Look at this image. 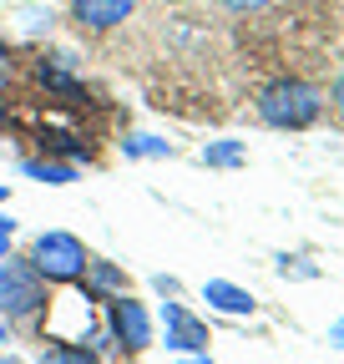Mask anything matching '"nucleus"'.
<instances>
[{
  "instance_id": "obj_1",
  "label": "nucleus",
  "mask_w": 344,
  "mask_h": 364,
  "mask_svg": "<svg viewBox=\"0 0 344 364\" xmlns=\"http://www.w3.org/2000/svg\"><path fill=\"white\" fill-rule=\"evenodd\" d=\"M319 112H324V91L309 86V81H299V76H284V81L258 91V122H264V127L304 132V127L319 122Z\"/></svg>"
},
{
  "instance_id": "obj_2",
  "label": "nucleus",
  "mask_w": 344,
  "mask_h": 364,
  "mask_svg": "<svg viewBox=\"0 0 344 364\" xmlns=\"http://www.w3.org/2000/svg\"><path fill=\"white\" fill-rule=\"evenodd\" d=\"M51 304L46 294V279L36 273L31 258H0V309H6V318H36L41 309Z\"/></svg>"
},
{
  "instance_id": "obj_3",
  "label": "nucleus",
  "mask_w": 344,
  "mask_h": 364,
  "mask_svg": "<svg viewBox=\"0 0 344 364\" xmlns=\"http://www.w3.org/2000/svg\"><path fill=\"white\" fill-rule=\"evenodd\" d=\"M31 263L46 284H76L81 268H86V248L76 233H61V228H51V233H41L31 243Z\"/></svg>"
},
{
  "instance_id": "obj_4",
  "label": "nucleus",
  "mask_w": 344,
  "mask_h": 364,
  "mask_svg": "<svg viewBox=\"0 0 344 364\" xmlns=\"http://www.w3.org/2000/svg\"><path fill=\"white\" fill-rule=\"evenodd\" d=\"M107 334H112L122 349L142 354V349L152 344V314H147L137 299L117 294V299H107Z\"/></svg>"
},
{
  "instance_id": "obj_5",
  "label": "nucleus",
  "mask_w": 344,
  "mask_h": 364,
  "mask_svg": "<svg viewBox=\"0 0 344 364\" xmlns=\"http://www.w3.org/2000/svg\"><path fill=\"white\" fill-rule=\"evenodd\" d=\"M157 318H162V339H167V349H178V354H208V324H203L193 309H183V304H162Z\"/></svg>"
},
{
  "instance_id": "obj_6",
  "label": "nucleus",
  "mask_w": 344,
  "mask_h": 364,
  "mask_svg": "<svg viewBox=\"0 0 344 364\" xmlns=\"http://www.w3.org/2000/svg\"><path fill=\"white\" fill-rule=\"evenodd\" d=\"M132 11H137V0H71V21L81 31H92V36L117 31Z\"/></svg>"
},
{
  "instance_id": "obj_7",
  "label": "nucleus",
  "mask_w": 344,
  "mask_h": 364,
  "mask_svg": "<svg viewBox=\"0 0 344 364\" xmlns=\"http://www.w3.org/2000/svg\"><path fill=\"white\" fill-rule=\"evenodd\" d=\"M76 284L92 294V299H117V294H127V273L117 263H107V258H86V268H81Z\"/></svg>"
},
{
  "instance_id": "obj_8",
  "label": "nucleus",
  "mask_w": 344,
  "mask_h": 364,
  "mask_svg": "<svg viewBox=\"0 0 344 364\" xmlns=\"http://www.w3.org/2000/svg\"><path fill=\"white\" fill-rule=\"evenodd\" d=\"M203 299L218 309V314H253V309H258V299H253L248 289L228 284V279H208V284H203Z\"/></svg>"
},
{
  "instance_id": "obj_9",
  "label": "nucleus",
  "mask_w": 344,
  "mask_h": 364,
  "mask_svg": "<svg viewBox=\"0 0 344 364\" xmlns=\"http://www.w3.org/2000/svg\"><path fill=\"white\" fill-rule=\"evenodd\" d=\"M41 152L46 157H71V162H92V142L86 136H76V132H61V127H41Z\"/></svg>"
},
{
  "instance_id": "obj_10",
  "label": "nucleus",
  "mask_w": 344,
  "mask_h": 364,
  "mask_svg": "<svg viewBox=\"0 0 344 364\" xmlns=\"http://www.w3.org/2000/svg\"><path fill=\"white\" fill-rule=\"evenodd\" d=\"M198 162H203V167H213V172H233V167H243V162H248V147H243V142H233V136H223V142H208V147L198 152Z\"/></svg>"
},
{
  "instance_id": "obj_11",
  "label": "nucleus",
  "mask_w": 344,
  "mask_h": 364,
  "mask_svg": "<svg viewBox=\"0 0 344 364\" xmlns=\"http://www.w3.org/2000/svg\"><path fill=\"white\" fill-rule=\"evenodd\" d=\"M21 172H26V177H36V182H46V188H66V182L76 177V162H56V157H26V162H21Z\"/></svg>"
},
{
  "instance_id": "obj_12",
  "label": "nucleus",
  "mask_w": 344,
  "mask_h": 364,
  "mask_svg": "<svg viewBox=\"0 0 344 364\" xmlns=\"http://www.w3.org/2000/svg\"><path fill=\"white\" fill-rule=\"evenodd\" d=\"M122 152L132 162H162V157H172V142H162V136H152V132H127Z\"/></svg>"
},
{
  "instance_id": "obj_13",
  "label": "nucleus",
  "mask_w": 344,
  "mask_h": 364,
  "mask_svg": "<svg viewBox=\"0 0 344 364\" xmlns=\"http://www.w3.org/2000/svg\"><path fill=\"white\" fill-rule=\"evenodd\" d=\"M36 81L46 86V91H56V97H81V81L61 66V56L56 61H36Z\"/></svg>"
},
{
  "instance_id": "obj_14",
  "label": "nucleus",
  "mask_w": 344,
  "mask_h": 364,
  "mask_svg": "<svg viewBox=\"0 0 344 364\" xmlns=\"http://www.w3.org/2000/svg\"><path fill=\"white\" fill-rule=\"evenodd\" d=\"M36 364H102L86 344H51V349H41Z\"/></svg>"
},
{
  "instance_id": "obj_15",
  "label": "nucleus",
  "mask_w": 344,
  "mask_h": 364,
  "mask_svg": "<svg viewBox=\"0 0 344 364\" xmlns=\"http://www.w3.org/2000/svg\"><path fill=\"white\" fill-rule=\"evenodd\" d=\"M279 273H284V279H319V268L309 263V258H279Z\"/></svg>"
},
{
  "instance_id": "obj_16",
  "label": "nucleus",
  "mask_w": 344,
  "mask_h": 364,
  "mask_svg": "<svg viewBox=\"0 0 344 364\" xmlns=\"http://www.w3.org/2000/svg\"><path fill=\"white\" fill-rule=\"evenodd\" d=\"M223 11H233V16H253V11H269L274 0H218Z\"/></svg>"
},
{
  "instance_id": "obj_17",
  "label": "nucleus",
  "mask_w": 344,
  "mask_h": 364,
  "mask_svg": "<svg viewBox=\"0 0 344 364\" xmlns=\"http://www.w3.org/2000/svg\"><path fill=\"white\" fill-rule=\"evenodd\" d=\"M16 228H21V223H16V218H11V213H0V238H6V243H11V238H16Z\"/></svg>"
},
{
  "instance_id": "obj_18",
  "label": "nucleus",
  "mask_w": 344,
  "mask_h": 364,
  "mask_svg": "<svg viewBox=\"0 0 344 364\" xmlns=\"http://www.w3.org/2000/svg\"><path fill=\"white\" fill-rule=\"evenodd\" d=\"M152 284H157V294H167V299H172V294H178V279H167V273H157V279H152Z\"/></svg>"
},
{
  "instance_id": "obj_19",
  "label": "nucleus",
  "mask_w": 344,
  "mask_h": 364,
  "mask_svg": "<svg viewBox=\"0 0 344 364\" xmlns=\"http://www.w3.org/2000/svg\"><path fill=\"white\" fill-rule=\"evenodd\" d=\"M329 344L344 349V318H334V324H329Z\"/></svg>"
},
{
  "instance_id": "obj_20",
  "label": "nucleus",
  "mask_w": 344,
  "mask_h": 364,
  "mask_svg": "<svg viewBox=\"0 0 344 364\" xmlns=\"http://www.w3.org/2000/svg\"><path fill=\"white\" fill-rule=\"evenodd\" d=\"M329 97H334V107H339V112H344V76H339V81H334V91H329Z\"/></svg>"
},
{
  "instance_id": "obj_21",
  "label": "nucleus",
  "mask_w": 344,
  "mask_h": 364,
  "mask_svg": "<svg viewBox=\"0 0 344 364\" xmlns=\"http://www.w3.org/2000/svg\"><path fill=\"white\" fill-rule=\"evenodd\" d=\"M0 344H11V318H6V309H0Z\"/></svg>"
},
{
  "instance_id": "obj_22",
  "label": "nucleus",
  "mask_w": 344,
  "mask_h": 364,
  "mask_svg": "<svg viewBox=\"0 0 344 364\" xmlns=\"http://www.w3.org/2000/svg\"><path fill=\"white\" fill-rule=\"evenodd\" d=\"M178 364H213V359H208V354H183Z\"/></svg>"
},
{
  "instance_id": "obj_23",
  "label": "nucleus",
  "mask_w": 344,
  "mask_h": 364,
  "mask_svg": "<svg viewBox=\"0 0 344 364\" xmlns=\"http://www.w3.org/2000/svg\"><path fill=\"white\" fill-rule=\"evenodd\" d=\"M6 81H11V66H0V86H6Z\"/></svg>"
},
{
  "instance_id": "obj_24",
  "label": "nucleus",
  "mask_w": 344,
  "mask_h": 364,
  "mask_svg": "<svg viewBox=\"0 0 344 364\" xmlns=\"http://www.w3.org/2000/svg\"><path fill=\"white\" fill-rule=\"evenodd\" d=\"M0 364H21V359H16V354H0Z\"/></svg>"
},
{
  "instance_id": "obj_25",
  "label": "nucleus",
  "mask_w": 344,
  "mask_h": 364,
  "mask_svg": "<svg viewBox=\"0 0 344 364\" xmlns=\"http://www.w3.org/2000/svg\"><path fill=\"white\" fill-rule=\"evenodd\" d=\"M6 198H11V188H6V182H0V203H6Z\"/></svg>"
},
{
  "instance_id": "obj_26",
  "label": "nucleus",
  "mask_w": 344,
  "mask_h": 364,
  "mask_svg": "<svg viewBox=\"0 0 344 364\" xmlns=\"http://www.w3.org/2000/svg\"><path fill=\"white\" fill-rule=\"evenodd\" d=\"M6 248H11V243H6V238H0V258H6Z\"/></svg>"
}]
</instances>
